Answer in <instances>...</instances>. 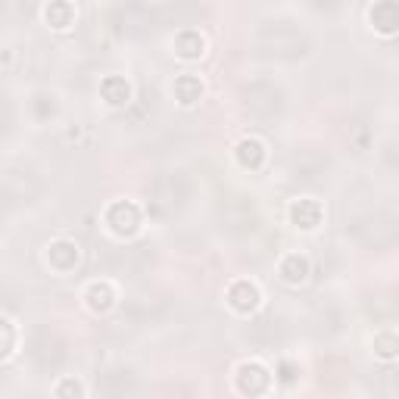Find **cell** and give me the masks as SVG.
<instances>
[{"label":"cell","mask_w":399,"mask_h":399,"mask_svg":"<svg viewBox=\"0 0 399 399\" xmlns=\"http://www.w3.org/2000/svg\"><path fill=\"white\" fill-rule=\"evenodd\" d=\"M321 218V206L315 203V200H300V203L294 206V222L300 225V228H315Z\"/></svg>","instance_id":"1"},{"label":"cell","mask_w":399,"mask_h":399,"mask_svg":"<svg viewBox=\"0 0 399 399\" xmlns=\"http://www.w3.org/2000/svg\"><path fill=\"white\" fill-rule=\"evenodd\" d=\"M175 94H178V100H181L184 106H190L194 100H200L203 85H200V79H190V75H184V79L175 81Z\"/></svg>","instance_id":"2"},{"label":"cell","mask_w":399,"mask_h":399,"mask_svg":"<svg viewBox=\"0 0 399 399\" xmlns=\"http://www.w3.org/2000/svg\"><path fill=\"white\" fill-rule=\"evenodd\" d=\"M175 50H178V57L194 59V57H200V53H203V38H200V34H194V32H187V34H181V38L175 41Z\"/></svg>","instance_id":"3"},{"label":"cell","mask_w":399,"mask_h":399,"mask_svg":"<svg viewBox=\"0 0 399 399\" xmlns=\"http://www.w3.org/2000/svg\"><path fill=\"white\" fill-rule=\"evenodd\" d=\"M281 275L287 278L290 284L303 281V278L309 275V262L303 259V256H287V259H284V265H281Z\"/></svg>","instance_id":"4"},{"label":"cell","mask_w":399,"mask_h":399,"mask_svg":"<svg viewBox=\"0 0 399 399\" xmlns=\"http://www.w3.org/2000/svg\"><path fill=\"white\" fill-rule=\"evenodd\" d=\"M103 94L110 103H125V100H128V85H125L122 79H110L103 85Z\"/></svg>","instance_id":"5"}]
</instances>
